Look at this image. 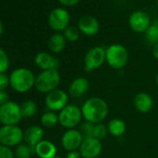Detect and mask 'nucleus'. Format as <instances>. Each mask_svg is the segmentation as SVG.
<instances>
[{
	"label": "nucleus",
	"mask_w": 158,
	"mask_h": 158,
	"mask_svg": "<svg viewBox=\"0 0 158 158\" xmlns=\"http://www.w3.org/2000/svg\"><path fill=\"white\" fill-rule=\"evenodd\" d=\"M60 83V75L58 70L42 71L35 76V88L37 91L45 94L57 89Z\"/></svg>",
	"instance_id": "3"
},
{
	"label": "nucleus",
	"mask_w": 158,
	"mask_h": 158,
	"mask_svg": "<svg viewBox=\"0 0 158 158\" xmlns=\"http://www.w3.org/2000/svg\"><path fill=\"white\" fill-rule=\"evenodd\" d=\"M70 23V15L63 8L54 9L48 16V24L54 31H64Z\"/></svg>",
	"instance_id": "10"
},
{
	"label": "nucleus",
	"mask_w": 158,
	"mask_h": 158,
	"mask_svg": "<svg viewBox=\"0 0 158 158\" xmlns=\"http://www.w3.org/2000/svg\"><path fill=\"white\" fill-rule=\"evenodd\" d=\"M108 133L107 126L103 123H99L94 125V131H93V138H96L100 140L104 139Z\"/></svg>",
	"instance_id": "27"
},
{
	"label": "nucleus",
	"mask_w": 158,
	"mask_h": 158,
	"mask_svg": "<svg viewBox=\"0 0 158 158\" xmlns=\"http://www.w3.org/2000/svg\"><path fill=\"white\" fill-rule=\"evenodd\" d=\"M128 24L134 32L145 33L151 25L150 17L143 11H134L128 19Z\"/></svg>",
	"instance_id": "13"
},
{
	"label": "nucleus",
	"mask_w": 158,
	"mask_h": 158,
	"mask_svg": "<svg viewBox=\"0 0 158 158\" xmlns=\"http://www.w3.org/2000/svg\"><path fill=\"white\" fill-rule=\"evenodd\" d=\"M89 89V81L86 77H77L71 82L68 94L73 98H81Z\"/></svg>",
	"instance_id": "16"
},
{
	"label": "nucleus",
	"mask_w": 158,
	"mask_h": 158,
	"mask_svg": "<svg viewBox=\"0 0 158 158\" xmlns=\"http://www.w3.org/2000/svg\"><path fill=\"white\" fill-rule=\"evenodd\" d=\"M80 130L81 134L83 135L84 139L87 138H92L93 137V131H94V124H91L89 122L85 121L83 124L80 125Z\"/></svg>",
	"instance_id": "28"
},
{
	"label": "nucleus",
	"mask_w": 158,
	"mask_h": 158,
	"mask_svg": "<svg viewBox=\"0 0 158 158\" xmlns=\"http://www.w3.org/2000/svg\"><path fill=\"white\" fill-rule=\"evenodd\" d=\"M145 39L148 43L155 45L158 43V24H151L145 32Z\"/></svg>",
	"instance_id": "25"
},
{
	"label": "nucleus",
	"mask_w": 158,
	"mask_h": 158,
	"mask_svg": "<svg viewBox=\"0 0 158 158\" xmlns=\"http://www.w3.org/2000/svg\"><path fill=\"white\" fill-rule=\"evenodd\" d=\"M66 158H82V156H81V153L79 152V150H77V151L67 152Z\"/></svg>",
	"instance_id": "33"
},
{
	"label": "nucleus",
	"mask_w": 158,
	"mask_h": 158,
	"mask_svg": "<svg viewBox=\"0 0 158 158\" xmlns=\"http://www.w3.org/2000/svg\"><path fill=\"white\" fill-rule=\"evenodd\" d=\"M58 116L59 124L66 129L75 128L81 124L83 119L81 108L74 104H68L65 108L59 112Z\"/></svg>",
	"instance_id": "5"
},
{
	"label": "nucleus",
	"mask_w": 158,
	"mask_h": 158,
	"mask_svg": "<svg viewBox=\"0 0 158 158\" xmlns=\"http://www.w3.org/2000/svg\"><path fill=\"white\" fill-rule=\"evenodd\" d=\"M35 152L39 158H54L57 155V147L50 140L43 139L35 147Z\"/></svg>",
	"instance_id": "19"
},
{
	"label": "nucleus",
	"mask_w": 158,
	"mask_h": 158,
	"mask_svg": "<svg viewBox=\"0 0 158 158\" xmlns=\"http://www.w3.org/2000/svg\"><path fill=\"white\" fill-rule=\"evenodd\" d=\"M35 76L27 68H18L10 75V85L19 93H25L35 87Z\"/></svg>",
	"instance_id": "2"
},
{
	"label": "nucleus",
	"mask_w": 158,
	"mask_h": 158,
	"mask_svg": "<svg viewBox=\"0 0 158 158\" xmlns=\"http://www.w3.org/2000/svg\"><path fill=\"white\" fill-rule=\"evenodd\" d=\"M10 85V77L5 73H0V91H5Z\"/></svg>",
	"instance_id": "31"
},
{
	"label": "nucleus",
	"mask_w": 158,
	"mask_h": 158,
	"mask_svg": "<svg viewBox=\"0 0 158 158\" xmlns=\"http://www.w3.org/2000/svg\"><path fill=\"white\" fill-rule=\"evenodd\" d=\"M79 35H80V31L74 26H68L64 30V37L70 42H75L78 40Z\"/></svg>",
	"instance_id": "26"
},
{
	"label": "nucleus",
	"mask_w": 158,
	"mask_h": 158,
	"mask_svg": "<svg viewBox=\"0 0 158 158\" xmlns=\"http://www.w3.org/2000/svg\"><path fill=\"white\" fill-rule=\"evenodd\" d=\"M59 1L66 7H73L77 5L80 0H59Z\"/></svg>",
	"instance_id": "32"
},
{
	"label": "nucleus",
	"mask_w": 158,
	"mask_h": 158,
	"mask_svg": "<svg viewBox=\"0 0 158 158\" xmlns=\"http://www.w3.org/2000/svg\"><path fill=\"white\" fill-rule=\"evenodd\" d=\"M83 118L91 124L102 123L108 116L109 107L107 102L100 97H92L85 101L81 107Z\"/></svg>",
	"instance_id": "1"
},
{
	"label": "nucleus",
	"mask_w": 158,
	"mask_h": 158,
	"mask_svg": "<svg viewBox=\"0 0 158 158\" xmlns=\"http://www.w3.org/2000/svg\"><path fill=\"white\" fill-rule=\"evenodd\" d=\"M133 104L138 112L147 114L153 107V100L150 94L146 92H139L134 97Z\"/></svg>",
	"instance_id": "17"
},
{
	"label": "nucleus",
	"mask_w": 158,
	"mask_h": 158,
	"mask_svg": "<svg viewBox=\"0 0 158 158\" xmlns=\"http://www.w3.org/2000/svg\"><path fill=\"white\" fill-rule=\"evenodd\" d=\"M152 52V56L154 57V59L158 60V43L153 46Z\"/></svg>",
	"instance_id": "35"
},
{
	"label": "nucleus",
	"mask_w": 158,
	"mask_h": 158,
	"mask_svg": "<svg viewBox=\"0 0 158 158\" xmlns=\"http://www.w3.org/2000/svg\"><path fill=\"white\" fill-rule=\"evenodd\" d=\"M102 151V143L96 138L84 139L79 152L82 158H97L101 155Z\"/></svg>",
	"instance_id": "12"
},
{
	"label": "nucleus",
	"mask_w": 158,
	"mask_h": 158,
	"mask_svg": "<svg viewBox=\"0 0 158 158\" xmlns=\"http://www.w3.org/2000/svg\"><path fill=\"white\" fill-rule=\"evenodd\" d=\"M9 102V95L5 91H0V106Z\"/></svg>",
	"instance_id": "34"
},
{
	"label": "nucleus",
	"mask_w": 158,
	"mask_h": 158,
	"mask_svg": "<svg viewBox=\"0 0 158 158\" xmlns=\"http://www.w3.org/2000/svg\"><path fill=\"white\" fill-rule=\"evenodd\" d=\"M23 118L21 105L14 102H8L0 106V122L4 126H17Z\"/></svg>",
	"instance_id": "6"
},
{
	"label": "nucleus",
	"mask_w": 158,
	"mask_h": 158,
	"mask_svg": "<svg viewBox=\"0 0 158 158\" xmlns=\"http://www.w3.org/2000/svg\"><path fill=\"white\" fill-rule=\"evenodd\" d=\"M10 61L7 53L0 48V73H5L9 69Z\"/></svg>",
	"instance_id": "29"
},
{
	"label": "nucleus",
	"mask_w": 158,
	"mask_h": 158,
	"mask_svg": "<svg viewBox=\"0 0 158 158\" xmlns=\"http://www.w3.org/2000/svg\"><path fill=\"white\" fill-rule=\"evenodd\" d=\"M23 139V132L18 126H3L0 127V144L11 147L18 146Z\"/></svg>",
	"instance_id": "8"
},
{
	"label": "nucleus",
	"mask_w": 158,
	"mask_h": 158,
	"mask_svg": "<svg viewBox=\"0 0 158 158\" xmlns=\"http://www.w3.org/2000/svg\"><path fill=\"white\" fill-rule=\"evenodd\" d=\"M35 152V147H30L27 144H19L15 150V156L17 158H30Z\"/></svg>",
	"instance_id": "24"
},
{
	"label": "nucleus",
	"mask_w": 158,
	"mask_h": 158,
	"mask_svg": "<svg viewBox=\"0 0 158 158\" xmlns=\"http://www.w3.org/2000/svg\"><path fill=\"white\" fill-rule=\"evenodd\" d=\"M97 158H104V157H101V156H99V157H97Z\"/></svg>",
	"instance_id": "39"
},
{
	"label": "nucleus",
	"mask_w": 158,
	"mask_h": 158,
	"mask_svg": "<svg viewBox=\"0 0 158 158\" xmlns=\"http://www.w3.org/2000/svg\"><path fill=\"white\" fill-rule=\"evenodd\" d=\"M0 158H14V154L10 147L0 144Z\"/></svg>",
	"instance_id": "30"
},
{
	"label": "nucleus",
	"mask_w": 158,
	"mask_h": 158,
	"mask_svg": "<svg viewBox=\"0 0 158 158\" xmlns=\"http://www.w3.org/2000/svg\"><path fill=\"white\" fill-rule=\"evenodd\" d=\"M44 130L38 126H32L23 132V140L30 147H35L41 140H43Z\"/></svg>",
	"instance_id": "18"
},
{
	"label": "nucleus",
	"mask_w": 158,
	"mask_h": 158,
	"mask_svg": "<svg viewBox=\"0 0 158 158\" xmlns=\"http://www.w3.org/2000/svg\"><path fill=\"white\" fill-rule=\"evenodd\" d=\"M83 140L84 137L79 129H66L61 137V145L66 152L77 151L80 148Z\"/></svg>",
	"instance_id": "11"
},
{
	"label": "nucleus",
	"mask_w": 158,
	"mask_h": 158,
	"mask_svg": "<svg viewBox=\"0 0 158 158\" xmlns=\"http://www.w3.org/2000/svg\"><path fill=\"white\" fill-rule=\"evenodd\" d=\"M78 29L85 35L93 36L98 34L100 30V23L95 17L86 15L79 20Z\"/></svg>",
	"instance_id": "14"
},
{
	"label": "nucleus",
	"mask_w": 158,
	"mask_h": 158,
	"mask_svg": "<svg viewBox=\"0 0 158 158\" xmlns=\"http://www.w3.org/2000/svg\"><path fill=\"white\" fill-rule=\"evenodd\" d=\"M128 61L127 49L120 44L110 45L106 48V62L107 64L114 69H123Z\"/></svg>",
	"instance_id": "4"
},
{
	"label": "nucleus",
	"mask_w": 158,
	"mask_h": 158,
	"mask_svg": "<svg viewBox=\"0 0 158 158\" xmlns=\"http://www.w3.org/2000/svg\"><path fill=\"white\" fill-rule=\"evenodd\" d=\"M155 84H156V87L158 88V73L156 74V77H155Z\"/></svg>",
	"instance_id": "37"
},
{
	"label": "nucleus",
	"mask_w": 158,
	"mask_h": 158,
	"mask_svg": "<svg viewBox=\"0 0 158 158\" xmlns=\"http://www.w3.org/2000/svg\"><path fill=\"white\" fill-rule=\"evenodd\" d=\"M54 158H61V157H60V156H58V155H56V156H55Z\"/></svg>",
	"instance_id": "38"
},
{
	"label": "nucleus",
	"mask_w": 158,
	"mask_h": 158,
	"mask_svg": "<svg viewBox=\"0 0 158 158\" xmlns=\"http://www.w3.org/2000/svg\"><path fill=\"white\" fill-rule=\"evenodd\" d=\"M58 123H59V116L57 114H55V112L48 111L43 114L41 116V124L43 127L47 128L54 127Z\"/></svg>",
	"instance_id": "23"
},
{
	"label": "nucleus",
	"mask_w": 158,
	"mask_h": 158,
	"mask_svg": "<svg viewBox=\"0 0 158 158\" xmlns=\"http://www.w3.org/2000/svg\"><path fill=\"white\" fill-rule=\"evenodd\" d=\"M106 61V49L102 47L91 48L86 54L84 68L88 73L93 72L103 65Z\"/></svg>",
	"instance_id": "7"
},
{
	"label": "nucleus",
	"mask_w": 158,
	"mask_h": 158,
	"mask_svg": "<svg viewBox=\"0 0 158 158\" xmlns=\"http://www.w3.org/2000/svg\"><path fill=\"white\" fill-rule=\"evenodd\" d=\"M66 45V38L64 35L60 33H56L50 36L48 39V48L51 52L53 53H60L61 52Z\"/></svg>",
	"instance_id": "21"
},
{
	"label": "nucleus",
	"mask_w": 158,
	"mask_h": 158,
	"mask_svg": "<svg viewBox=\"0 0 158 158\" xmlns=\"http://www.w3.org/2000/svg\"><path fill=\"white\" fill-rule=\"evenodd\" d=\"M108 133L114 138L123 136L127 130V125L121 118H113L107 124Z\"/></svg>",
	"instance_id": "20"
},
{
	"label": "nucleus",
	"mask_w": 158,
	"mask_h": 158,
	"mask_svg": "<svg viewBox=\"0 0 158 158\" xmlns=\"http://www.w3.org/2000/svg\"><path fill=\"white\" fill-rule=\"evenodd\" d=\"M35 64L42 70V71H47V70H58L60 66L59 60L52 56L51 54L41 51L38 52L35 57Z\"/></svg>",
	"instance_id": "15"
},
{
	"label": "nucleus",
	"mask_w": 158,
	"mask_h": 158,
	"mask_svg": "<svg viewBox=\"0 0 158 158\" xmlns=\"http://www.w3.org/2000/svg\"><path fill=\"white\" fill-rule=\"evenodd\" d=\"M36 111H37V105L34 101L28 100L21 104L22 115L24 118H30L34 116L36 114Z\"/></svg>",
	"instance_id": "22"
},
{
	"label": "nucleus",
	"mask_w": 158,
	"mask_h": 158,
	"mask_svg": "<svg viewBox=\"0 0 158 158\" xmlns=\"http://www.w3.org/2000/svg\"><path fill=\"white\" fill-rule=\"evenodd\" d=\"M3 31H4V26H3L2 23L0 22V35L3 34Z\"/></svg>",
	"instance_id": "36"
},
{
	"label": "nucleus",
	"mask_w": 158,
	"mask_h": 158,
	"mask_svg": "<svg viewBox=\"0 0 158 158\" xmlns=\"http://www.w3.org/2000/svg\"><path fill=\"white\" fill-rule=\"evenodd\" d=\"M68 102V93L60 89H57L47 94L45 99V104L51 112H60L69 104Z\"/></svg>",
	"instance_id": "9"
}]
</instances>
